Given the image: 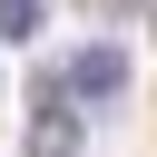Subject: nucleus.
<instances>
[{"instance_id": "5", "label": "nucleus", "mask_w": 157, "mask_h": 157, "mask_svg": "<svg viewBox=\"0 0 157 157\" xmlns=\"http://www.w3.org/2000/svg\"><path fill=\"white\" fill-rule=\"evenodd\" d=\"M147 29H157V0H147Z\"/></svg>"}, {"instance_id": "1", "label": "nucleus", "mask_w": 157, "mask_h": 157, "mask_svg": "<svg viewBox=\"0 0 157 157\" xmlns=\"http://www.w3.org/2000/svg\"><path fill=\"white\" fill-rule=\"evenodd\" d=\"M69 98H88V108L128 98V49H118V39H88V49L69 59Z\"/></svg>"}, {"instance_id": "3", "label": "nucleus", "mask_w": 157, "mask_h": 157, "mask_svg": "<svg viewBox=\"0 0 157 157\" xmlns=\"http://www.w3.org/2000/svg\"><path fill=\"white\" fill-rule=\"evenodd\" d=\"M39 29H49V0H0V39H20V49H29Z\"/></svg>"}, {"instance_id": "4", "label": "nucleus", "mask_w": 157, "mask_h": 157, "mask_svg": "<svg viewBox=\"0 0 157 157\" xmlns=\"http://www.w3.org/2000/svg\"><path fill=\"white\" fill-rule=\"evenodd\" d=\"M98 10H147V0H98Z\"/></svg>"}, {"instance_id": "2", "label": "nucleus", "mask_w": 157, "mask_h": 157, "mask_svg": "<svg viewBox=\"0 0 157 157\" xmlns=\"http://www.w3.org/2000/svg\"><path fill=\"white\" fill-rule=\"evenodd\" d=\"M78 147H88L78 108H59V88H39V108H29V128H20V157H78Z\"/></svg>"}]
</instances>
